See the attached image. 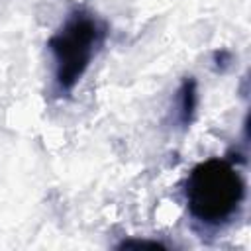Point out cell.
Listing matches in <instances>:
<instances>
[{"mask_svg":"<svg viewBox=\"0 0 251 251\" xmlns=\"http://www.w3.org/2000/svg\"><path fill=\"white\" fill-rule=\"evenodd\" d=\"M243 196V176L227 159L212 157L198 163L184 182V200L190 216L208 226L227 222L241 206Z\"/></svg>","mask_w":251,"mask_h":251,"instance_id":"obj_1","label":"cell"},{"mask_svg":"<svg viewBox=\"0 0 251 251\" xmlns=\"http://www.w3.org/2000/svg\"><path fill=\"white\" fill-rule=\"evenodd\" d=\"M104 31L96 18L86 12H73L51 35L49 51L55 63V84L59 92H69L88 69Z\"/></svg>","mask_w":251,"mask_h":251,"instance_id":"obj_2","label":"cell"},{"mask_svg":"<svg viewBox=\"0 0 251 251\" xmlns=\"http://www.w3.org/2000/svg\"><path fill=\"white\" fill-rule=\"evenodd\" d=\"M180 96V102H178V116H180V122L182 124H188L190 122V116L194 112V106H196V90H194V82L192 80H186L178 92Z\"/></svg>","mask_w":251,"mask_h":251,"instance_id":"obj_3","label":"cell"}]
</instances>
